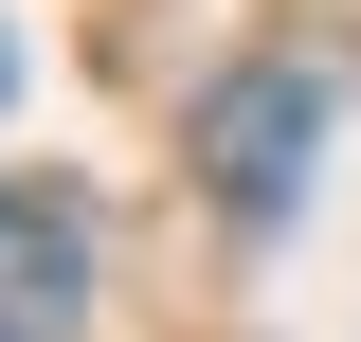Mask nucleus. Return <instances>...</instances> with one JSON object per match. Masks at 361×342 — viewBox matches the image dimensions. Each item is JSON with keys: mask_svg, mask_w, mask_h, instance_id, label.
Returning <instances> with one entry per match:
<instances>
[{"mask_svg": "<svg viewBox=\"0 0 361 342\" xmlns=\"http://www.w3.org/2000/svg\"><path fill=\"white\" fill-rule=\"evenodd\" d=\"M307 144H325V90H307V72H235L217 108H199V180H217L235 216H289Z\"/></svg>", "mask_w": 361, "mask_h": 342, "instance_id": "obj_1", "label": "nucleus"}, {"mask_svg": "<svg viewBox=\"0 0 361 342\" xmlns=\"http://www.w3.org/2000/svg\"><path fill=\"white\" fill-rule=\"evenodd\" d=\"M0 90H18V37H0Z\"/></svg>", "mask_w": 361, "mask_h": 342, "instance_id": "obj_3", "label": "nucleus"}, {"mask_svg": "<svg viewBox=\"0 0 361 342\" xmlns=\"http://www.w3.org/2000/svg\"><path fill=\"white\" fill-rule=\"evenodd\" d=\"M73 324H90V234L0 198V342H73Z\"/></svg>", "mask_w": 361, "mask_h": 342, "instance_id": "obj_2", "label": "nucleus"}]
</instances>
